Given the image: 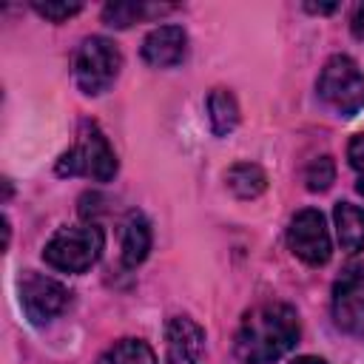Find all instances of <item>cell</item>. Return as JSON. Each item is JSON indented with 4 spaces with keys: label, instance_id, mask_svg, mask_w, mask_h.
<instances>
[{
    "label": "cell",
    "instance_id": "6da1fadb",
    "mask_svg": "<svg viewBox=\"0 0 364 364\" xmlns=\"http://www.w3.org/2000/svg\"><path fill=\"white\" fill-rule=\"evenodd\" d=\"M299 316L284 301H264L253 307L236 330V355L245 364H273L299 341Z\"/></svg>",
    "mask_w": 364,
    "mask_h": 364
},
{
    "label": "cell",
    "instance_id": "7a4b0ae2",
    "mask_svg": "<svg viewBox=\"0 0 364 364\" xmlns=\"http://www.w3.org/2000/svg\"><path fill=\"white\" fill-rule=\"evenodd\" d=\"M60 176H88L94 182H111L117 173V154L108 136L94 125L85 122L77 134V142L57 159Z\"/></svg>",
    "mask_w": 364,
    "mask_h": 364
},
{
    "label": "cell",
    "instance_id": "3957f363",
    "mask_svg": "<svg viewBox=\"0 0 364 364\" xmlns=\"http://www.w3.org/2000/svg\"><path fill=\"white\" fill-rule=\"evenodd\" d=\"M102 245H105V236L97 225L60 228L46 242L43 259L48 267H54L60 273H85L102 256Z\"/></svg>",
    "mask_w": 364,
    "mask_h": 364
},
{
    "label": "cell",
    "instance_id": "277c9868",
    "mask_svg": "<svg viewBox=\"0 0 364 364\" xmlns=\"http://www.w3.org/2000/svg\"><path fill=\"white\" fill-rule=\"evenodd\" d=\"M318 97L338 117H355L364 108V74L347 54H336L318 74Z\"/></svg>",
    "mask_w": 364,
    "mask_h": 364
},
{
    "label": "cell",
    "instance_id": "5b68a950",
    "mask_svg": "<svg viewBox=\"0 0 364 364\" xmlns=\"http://www.w3.org/2000/svg\"><path fill=\"white\" fill-rule=\"evenodd\" d=\"M122 68V54L108 37H88L74 57V80L82 94L97 97L108 91Z\"/></svg>",
    "mask_w": 364,
    "mask_h": 364
},
{
    "label": "cell",
    "instance_id": "8992f818",
    "mask_svg": "<svg viewBox=\"0 0 364 364\" xmlns=\"http://www.w3.org/2000/svg\"><path fill=\"white\" fill-rule=\"evenodd\" d=\"M20 304L31 324L43 327L51 318H57L68 307V290L51 276H43L37 270H26L20 279Z\"/></svg>",
    "mask_w": 364,
    "mask_h": 364
},
{
    "label": "cell",
    "instance_id": "52a82bcc",
    "mask_svg": "<svg viewBox=\"0 0 364 364\" xmlns=\"http://www.w3.org/2000/svg\"><path fill=\"white\" fill-rule=\"evenodd\" d=\"M287 245H290L293 256H299L304 264H310V267L327 264L330 262V253H333V245H330V233H327V225H324L321 210H316V208L299 210L290 219Z\"/></svg>",
    "mask_w": 364,
    "mask_h": 364
},
{
    "label": "cell",
    "instance_id": "ba28073f",
    "mask_svg": "<svg viewBox=\"0 0 364 364\" xmlns=\"http://www.w3.org/2000/svg\"><path fill=\"white\" fill-rule=\"evenodd\" d=\"M333 321L341 333L364 338V267H347L336 279Z\"/></svg>",
    "mask_w": 364,
    "mask_h": 364
},
{
    "label": "cell",
    "instance_id": "9c48e42d",
    "mask_svg": "<svg viewBox=\"0 0 364 364\" xmlns=\"http://www.w3.org/2000/svg\"><path fill=\"white\" fill-rule=\"evenodd\" d=\"M205 353V330L188 316L165 321V358L168 364H199Z\"/></svg>",
    "mask_w": 364,
    "mask_h": 364
},
{
    "label": "cell",
    "instance_id": "30bf717a",
    "mask_svg": "<svg viewBox=\"0 0 364 364\" xmlns=\"http://www.w3.org/2000/svg\"><path fill=\"white\" fill-rule=\"evenodd\" d=\"M188 54V34L182 26H159L142 40V60L154 68H171L179 65Z\"/></svg>",
    "mask_w": 364,
    "mask_h": 364
},
{
    "label": "cell",
    "instance_id": "8fae6325",
    "mask_svg": "<svg viewBox=\"0 0 364 364\" xmlns=\"http://www.w3.org/2000/svg\"><path fill=\"white\" fill-rule=\"evenodd\" d=\"M151 250V225L139 210H131L122 228V264L136 267L148 259Z\"/></svg>",
    "mask_w": 364,
    "mask_h": 364
},
{
    "label": "cell",
    "instance_id": "7c38bea8",
    "mask_svg": "<svg viewBox=\"0 0 364 364\" xmlns=\"http://www.w3.org/2000/svg\"><path fill=\"white\" fill-rule=\"evenodd\" d=\"M333 219H336V236L341 250L347 253L364 250V208L353 202H338L333 210Z\"/></svg>",
    "mask_w": 364,
    "mask_h": 364
},
{
    "label": "cell",
    "instance_id": "4fadbf2b",
    "mask_svg": "<svg viewBox=\"0 0 364 364\" xmlns=\"http://www.w3.org/2000/svg\"><path fill=\"white\" fill-rule=\"evenodd\" d=\"M208 119H210V131L216 136H228L236 128L239 105H236V97L228 88H213L208 94Z\"/></svg>",
    "mask_w": 364,
    "mask_h": 364
},
{
    "label": "cell",
    "instance_id": "5bb4252c",
    "mask_svg": "<svg viewBox=\"0 0 364 364\" xmlns=\"http://www.w3.org/2000/svg\"><path fill=\"white\" fill-rule=\"evenodd\" d=\"M225 182H228L230 193L239 196V199H256L267 188V176L256 162H236L225 173Z\"/></svg>",
    "mask_w": 364,
    "mask_h": 364
},
{
    "label": "cell",
    "instance_id": "9a60e30c",
    "mask_svg": "<svg viewBox=\"0 0 364 364\" xmlns=\"http://www.w3.org/2000/svg\"><path fill=\"white\" fill-rule=\"evenodd\" d=\"M97 364H156V355L142 338H122L108 347L97 358Z\"/></svg>",
    "mask_w": 364,
    "mask_h": 364
},
{
    "label": "cell",
    "instance_id": "2e32d148",
    "mask_svg": "<svg viewBox=\"0 0 364 364\" xmlns=\"http://www.w3.org/2000/svg\"><path fill=\"white\" fill-rule=\"evenodd\" d=\"M151 11L154 9L151 6H142V3H108L102 9V20L111 28H128L136 20H142L145 14H151Z\"/></svg>",
    "mask_w": 364,
    "mask_h": 364
},
{
    "label": "cell",
    "instance_id": "e0dca14e",
    "mask_svg": "<svg viewBox=\"0 0 364 364\" xmlns=\"http://www.w3.org/2000/svg\"><path fill=\"white\" fill-rule=\"evenodd\" d=\"M333 179H336V165H333L330 156H316V159L304 168V185H307V191H313V193L327 191V188L333 185Z\"/></svg>",
    "mask_w": 364,
    "mask_h": 364
},
{
    "label": "cell",
    "instance_id": "ac0fdd59",
    "mask_svg": "<svg viewBox=\"0 0 364 364\" xmlns=\"http://www.w3.org/2000/svg\"><path fill=\"white\" fill-rule=\"evenodd\" d=\"M347 159H350V168L355 171V191L364 196V134H355L347 145Z\"/></svg>",
    "mask_w": 364,
    "mask_h": 364
},
{
    "label": "cell",
    "instance_id": "d6986e66",
    "mask_svg": "<svg viewBox=\"0 0 364 364\" xmlns=\"http://www.w3.org/2000/svg\"><path fill=\"white\" fill-rule=\"evenodd\" d=\"M31 9H34L40 17L51 20V23H63V20L74 17L82 6H80V3H34Z\"/></svg>",
    "mask_w": 364,
    "mask_h": 364
},
{
    "label": "cell",
    "instance_id": "ffe728a7",
    "mask_svg": "<svg viewBox=\"0 0 364 364\" xmlns=\"http://www.w3.org/2000/svg\"><path fill=\"white\" fill-rule=\"evenodd\" d=\"M350 31H353V37L364 40V3H361V6H355L353 17H350Z\"/></svg>",
    "mask_w": 364,
    "mask_h": 364
},
{
    "label": "cell",
    "instance_id": "44dd1931",
    "mask_svg": "<svg viewBox=\"0 0 364 364\" xmlns=\"http://www.w3.org/2000/svg\"><path fill=\"white\" fill-rule=\"evenodd\" d=\"M304 9H307V11H313V14H333L338 6H336V3H324V6H321V3H318V6H316V3H307Z\"/></svg>",
    "mask_w": 364,
    "mask_h": 364
},
{
    "label": "cell",
    "instance_id": "7402d4cb",
    "mask_svg": "<svg viewBox=\"0 0 364 364\" xmlns=\"http://www.w3.org/2000/svg\"><path fill=\"white\" fill-rule=\"evenodd\" d=\"M290 364H327V361H321V358H316V355H301V358H293Z\"/></svg>",
    "mask_w": 364,
    "mask_h": 364
}]
</instances>
